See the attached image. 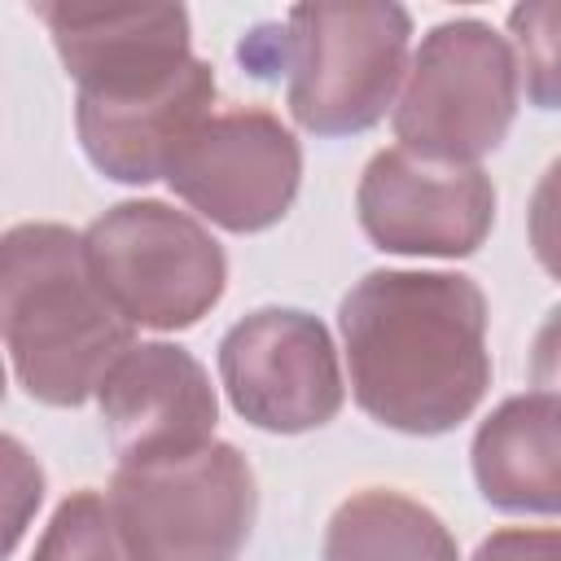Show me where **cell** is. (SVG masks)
Here are the masks:
<instances>
[{"label":"cell","mask_w":561,"mask_h":561,"mask_svg":"<svg viewBox=\"0 0 561 561\" xmlns=\"http://www.w3.org/2000/svg\"><path fill=\"white\" fill-rule=\"evenodd\" d=\"M0 403H4V364H0Z\"/></svg>","instance_id":"19"},{"label":"cell","mask_w":561,"mask_h":561,"mask_svg":"<svg viewBox=\"0 0 561 561\" xmlns=\"http://www.w3.org/2000/svg\"><path fill=\"white\" fill-rule=\"evenodd\" d=\"M522 96V70L504 35L478 18L438 22L408 57L394 101L399 149L443 167H478L504 145Z\"/></svg>","instance_id":"4"},{"label":"cell","mask_w":561,"mask_h":561,"mask_svg":"<svg viewBox=\"0 0 561 561\" xmlns=\"http://www.w3.org/2000/svg\"><path fill=\"white\" fill-rule=\"evenodd\" d=\"M412 18L390 0H316L285 13L289 114L311 136H359L408 75Z\"/></svg>","instance_id":"3"},{"label":"cell","mask_w":561,"mask_h":561,"mask_svg":"<svg viewBox=\"0 0 561 561\" xmlns=\"http://www.w3.org/2000/svg\"><path fill=\"white\" fill-rule=\"evenodd\" d=\"M31 561H136V552L127 548L110 500L83 486L53 508Z\"/></svg>","instance_id":"15"},{"label":"cell","mask_w":561,"mask_h":561,"mask_svg":"<svg viewBox=\"0 0 561 561\" xmlns=\"http://www.w3.org/2000/svg\"><path fill=\"white\" fill-rule=\"evenodd\" d=\"M473 482L500 513L557 517L561 508V399L526 390L504 399L473 434Z\"/></svg>","instance_id":"13"},{"label":"cell","mask_w":561,"mask_h":561,"mask_svg":"<svg viewBox=\"0 0 561 561\" xmlns=\"http://www.w3.org/2000/svg\"><path fill=\"white\" fill-rule=\"evenodd\" d=\"M320 561H460V552L434 508L412 495L368 486L333 508Z\"/></svg>","instance_id":"14"},{"label":"cell","mask_w":561,"mask_h":561,"mask_svg":"<svg viewBox=\"0 0 561 561\" xmlns=\"http://www.w3.org/2000/svg\"><path fill=\"white\" fill-rule=\"evenodd\" d=\"M0 342L18 386L48 408H79L131 346V324L96 285L83 237L66 224L0 232Z\"/></svg>","instance_id":"2"},{"label":"cell","mask_w":561,"mask_h":561,"mask_svg":"<svg viewBox=\"0 0 561 561\" xmlns=\"http://www.w3.org/2000/svg\"><path fill=\"white\" fill-rule=\"evenodd\" d=\"M355 215L386 254L465 259L495 228V184L482 167H443L394 145L368 158Z\"/></svg>","instance_id":"9"},{"label":"cell","mask_w":561,"mask_h":561,"mask_svg":"<svg viewBox=\"0 0 561 561\" xmlns=\"http://www.w3.org/2000/svg\"><path fill=\"white\" fill-rule=\"evenodd\" d=\"M162 180L202 219L228 232H263L280 224L298 197L302 149L272 110L237 105L206 114L175 149Z\"/></svg>","instance_id":"7"},{"label":"cell","mask_w":561,"mask_h":561,"mask_svg":"<svg viewBox=\"0 0 561 561\" xmlns=\"http://www.w3.org/2000/svg\"><path fill=\"white\" fill-rule=\"evenodd\" d=\"M96 403L118 465L197 451L219 421L210 373L175 342H131L96 381Z\"/></svg>","instance_id":"10"},{"label":"cell","mask_w":561,"mask_h":561,"mask_svg":"<svg viewBox=\"0 0 561 561\" xmlns=\"http://www.w3.org/2000/svg\"><path fill=\"white\" fill-rule=\"evenodd\" d=\"M105 500L136 561H237L259 517L254 469L219 438L184 456L118 465Z\"/></svg>","instance_id":"5"},{"label":"cell","mask_w":561,"mask_h":561,"mask_svg":"<svg viewBox=\"0 0 561 561\" xmlns=\"http://www.w3.org/2000/svg\"><path fill=\"white\" fill-rule=\"evenodd\" d=\"M215 105V70L193 57L171 83L140 96H79L75 127L88 162L118 184H153L184 136Z\"/></svg>","instance_id":"12"},{"label":"cell","mask_w":561,"mask_h":561,"mask_svg":"<svg viewBox=\"0 0 561 561\" xmlns=\"http://www.w3.org/2000/svg\"><path fill=\"white\" fill-rule=\"evenodd\" d=\"M561 557V535L552 526H504L486 535L473 552V561H557Z\"/></svg>","instance_id":"18"},{"label":"cell","mask_w":561,"mask_h":561,"mask_svg":"<svg viewBox=\"0 0 561 561\" xmlns=\"http://www.w3.org/2000/svg\"><path fill=\"white\" fill-rule=\"evenodd\" d=\"M39 504H44V465L22 438L0 434V561L13 557Z\"/></svg>","instance_id":"16"},{"label":"cell","mask_w":561,"mask_h":561,"mask_svg":"<svg viewBox=\"0 0 561 561\" xmlns=\"http://www.w3.org/2000/svg\"><path fill=\"white\" fill-rule=\"evenodd\" d=\"M517 48H522V66H526V88L535 96L539 110L557 105V4H517L508 13ZM517 66V70H522Z\"/></svg>","instance_id":"17"},{"label":"cell","mask_w":561,"mask_h":561,"mask_svg":"<svg viewBox=\"0 0 561 561\" xmlns=\"http://www.w3.org/2000/svg\"><path fill=\"white\" fill-rule=\"evenodd\" d=\"M219 381L241 421L267 434L320 430L342 412L346 381L320 316L259 307L219 342Z\"/></svg>","instance_id":"8"},{"label":"cell","mask_w":561,"mask_h":561,"mask_svg":"<svg viewBox=\"0 0 561 561\" xmlns=\"http://www.w3.org/2000/svg\"><path fill=\"white\" fill-rule=\"evenodd\" d=\"M79 96H140L193 61L184 4H35Z\"/></svg>","instance_id":"11"},{"label":"cell","mask_w":561,"mask_h":561,"mask_svg":"<svg viewBox=\"0 0 561 561\" xmlns=\"http://www.w3.org/2000/svg\"><path fill=\"white\" fill-rule=\"evenodd\" d=\"M351 394L386 430L434 438L469 421L491 386L486 298L460 272L381 267L337 307Z\"/></svg>","instance_id":"1"},{"label":"cell","mask_w":561,"mask_h":561,"mask_svg":"<svg viewBox=\"0 0 561 561\" xmlns=\"http://www.w3.org/2000/svg\"><path fill=\"white\" fill-rule=\"evenodd\" d=\"M79 237L96 285L127 324L158 333L193 329L228 289L224 245L202 219L158 197L118 202Z\"/></svg>","instance_id":"6"}]
</instances>
